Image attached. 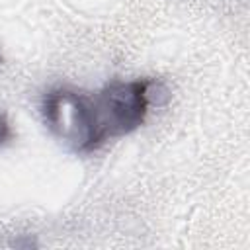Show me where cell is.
<instances>
[{
    "label": "cell",
    "mask_w": 250,
    "mask_h": 250,
    "mask_svg": "<svg viewBox=\"0 0 250 250\" xmlns=\"http://www.w3.org/2000/svg\"><path fill=\"white\" fill-rule=\"evenodd\" d=\"M12 139V125L4 111H0V148Z\"/></svg>",
    "instance_id": "obj_2"
},
{
    "label": "cell",
    "mask_w": 250,
    "mask_h": 250,
    "mask_svg": "<svg viewBox=\"0 0 250 250\" xmlns=\"http://www.w3.org/2000/svg\"><path fill=\"white\" fill-rule=\"evenodd\" d=\"M154 80H113L96 92L53 88L43 98V117L55 137L74 152L90 154L137 131L152 104Z\"/></svg>",
    "instance_id": "obj_1"
}]
</instances>
